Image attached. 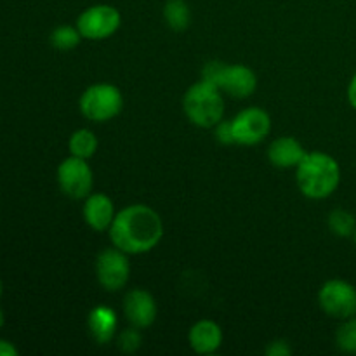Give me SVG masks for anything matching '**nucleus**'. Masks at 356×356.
<instances>
[{"mask_svg": "<svg viewBox=\"0 0 356 356\" xmlns=\"http://www.w3.org/2000/svg\"><path fill=\"white\" fill-rule=\"evenodd\" d=\"M163 17L172 30H186L191 21V10L184 0H167L163 6Z\"/></svg>", "mask_w": 356, "mask_h": 356, "instance_id": "obj_16", "label": "nucleus"}, {"mask_svg": "<svg viewBox=\"0 0 356 356\" xmlns=\"http://www.w3.org/2000/svg\"><path fill=\"white\" fill-rule=\"evenodd\" d=\"M348 101L353 106V110H356V73L353 75V79H351L350 86H348Z\"/></svg>", "mask_w": 356, "mask_h": 356, "instance_id": "obj_26", "label": "nucleus"}, {"mask_svg": "<svg viewBox=\"0 0 356 356\" xmlns=\"http://www.w3.org/2000/svg\"><path fill=\"white\" fill-rule=\"evenodd\" d=\"M59 188L70 198H86L90 195L94 184V174L86 159L68 156L58 167Z\"/></svg>", "mask_w": 356, "mask_h": 356, "instance_id": "obj_7", "label": "nucleus"}, {"mask_svg": "<svg viewBox=\"0 0 356 356\" xmlns=\"http://www.w3.org/2000/svg\"><path fill=\"white\" fill-rule=\"evenodd\" d=\"M232 129L236 145H259L270 134V115L261 108H247L240 111L235 118H232Z\"/></svg>", "mask_w": 356, "mask_h": 356, "instance_id": "obj_9", "label": "nucleus"}, {"mask_svg": "<svg viewBox=\"0 0 356 356\" xmlns=\"http://www.w3.org/2000/svg\"><path fill=\"white\" fill-rule=\"evenodd\" d=\"M298 186L305 197L322 200L330 197L341 183V167L334 156L322 152L306 153L296 167Z\"/></svg>", "mask_w": 356, "mask_h": 356, "instance_id": "obj_2", "label": "nucleus"}, {"mask_svg": "<svg viewBox=\"0 0 356 356\" xmlns=\"http://www.w3.org/2000/svg\"><path fill=\"white\" fill-rule=\"evenodd\" d=\"M0 298H2V280H0Z\"/></svg>", "mask_w": 356, "mask_h": 356, "instance_id": "obj_28", "label": "nucleus"}, {"mask_svg": "<svg viewBox=\"0 0 356 356\" xmlns=\"http://www.w3.org/2000/svg\"><path fill=\"white\" fill-rule=\"evenodd\" d=\"M184 113L190 118L191 124L198 127H216L222 120L225 113V101H222L221 89L211 82L193 83L186 90L183 99Z\"/></svg>", "mask_w": 356, "mask_h": 356, "instance_id": "obj_3", "label": "nucleus"}, {"mask_svg": "<svg viewBox=\"0 0 356 356\" xmlns=\"http://www.w3.org/2000/svg\"><path fill=\"white\" fill-rule=\"evenodd\" d=\"M318 305L323 313L337 320H348L356 315V289L350 282L334 280L325 282L318 292Z\"/></svg>", "mask_w": 356, "mask_h": 356, "instance_id": "obj_6", "label": "nucleus"}, {"mask_svg": "<svg viewBox=\"0 0 356 356\" xmlns=\"http://www.w3.org/2000/svg\"><path fill=\"white\" fill-rule=\"evenodd\" d=\"M222 68H225V63H219V61L205 63L204 70H202V80H205V82H211V83H214V86L219 87V79H221Z\"/></svg>", "mask_w": 356, "mask_h": 356, "instance_id": "obj_22", "label": "nucleus"}, {"mask_svg": "<svg viewBox=\"0 0 356 356\" xmlns=\"http://www.w3.org/2000/svg\"><path fill=\"white\" fill-rule=\"evenodd\" d=\"M68 148L73 156L79 159H90L97 149V138L89 129H79L72 134L68 141Z\"/></svg>", "mask_w": 356, "mask_h": 356, "instance_id": "obj_17", "label": "nucleus"}, {"mask_svg": "<svg viewBox=\"0 0 356 356\" xmlns=\"http://www.w3.org/2000/svg\"><path fill=\"white\" fill-rule=\"evenodd\" d=\"M188 341L198 355H211L219 350L222 343V330L212 320H200L195 323L188 334Z\"/></svg>", "mask_w": 356, "mask_h": 356, "instance_id": "obj_13", "label": "nucleus"}, {"mask_svg": "<svg viewBox=\"0 0 356 356\" xmlns=\"http://www.w3.org/2000/svg\"><path fill=\"white\" fill-rule=\"evenodd\" d=\"M16 355H17V350L13 343L0 339V356H16Z\"/></svg>", "mask_w": 356, "mask_h": 356, "instance_id": "obj_25", "label": "nucleus"}, {"mask_svg": "<svg viewBox=\"0 0 356 356\" xmlns=\"http://www.w3.org/2000/svg\"><path fill=\"white\" fill-rule=\"evenodd\" d=\"M124 313L132 327L146 329L156 318V302L149 292L134 289L124 299Z\"/></svg>", "mask_w": 356, "mask_h": 356, "instance_id": "obj_10", "label": "nucleus"}, {"mask_svg": "<svg viewBox=\"0 0 356 356\" xmlns=\"http://www.w3.org/2000/svg\"><path fill=\"white\" fill-rule=\"evenodd\" d=\"M118 318L108 306H96L89 315V330L97 344L110 343L117 332Z\"/></svg>", "mask_w": 356, "mask_h": 356, "instance_id": "obj_15", "label": "nucleus"}, {"mask_svg": "<svg viewBox=\"0 0 356 356\" xmlns=\"http://www.w3.org/2000/svg\"><path fill=\"white\" fill-rule=\"evenodd\" d=\"M82 38L83 37L79 31V28L63 24V26H58L51 33V44L58 51H72V49H75L80 44Z\"/></svg>", "mask_w": 356, "mask_h": 356, "instance_id": "obj_19", "label": "nucleus"}, {"mask_svg": "<svg viewBox=\"0 0 356 356\" xmlns=\"http://www.w3.org/2000/svg\"><path fill=\"white\" fill-rule=\"evenodd\" d=\"M3 323H6V316H3V312L0 309V329L3 327Z\"/></svg>", "mask_w": 356, "mask_h": 356, "instance_id": "obj_27", "label": "nucleus"}, {"mask_svg": "<svg viewBox=\"0 0 356 356\" xmlns=\"http://www.w3.org/2000/svg\"><path fill=\"white\" fill-rule=\"evenodd\" d=\"M129 254L117 249H104L96 259V275L104 291L117 292L127 284L131 275V264L127 259Z\"/></svg>", "mask_w": 356, "mask_h": 356, "instance_id": "obj_8", "label": "nucleus"}, {"mask_svg": "<svg viewBox=\"0 0 356 356\" xmlns=\"http://www.w3.org/2000/svg\"><path fill=\"white\" fill-rule=\"evenodd\" d=\"M122 16L110 3H96L83 10L76 19V28L87 40H104L118 30Z\"/></svg>", "mask_w": 356, "mask_h": 356, "instance_id": "obj_5", "label": "nucleus"}, {"mask_svg": "<svg viewBox=\"0 0 356 356\" xmlns=\"http://www.w3.org/2000/svg\"><path fill=\"white\" fill-rule=\"evenodd\" d=\"M291 353H292L291 346H289L285 341H273L266 350L268 356H287Z\"/></svg>", "mask_w": 356, "mask_h": 356, "instance_id": "obj_24", "label": "nucleus"}, {"mask_svg": "<svg viewBox=\"0 0 356 356\" xmlns=\"http://www.w3.org/2000/svg\"><path fill=\"white\" fill-rule=\"evenodd\" d=\"M163 236V222L152 207L134 204L115 216L110 238L125 254H145L159 245Z\"/></svg>", "mask_w": 356, "mask_h": 356, "instance_id": "obj_1", "label": "nucleus"}, {"mask_svg": "<svg viewBox=\"0 0 356 356\" xmlns=\"http://www.w3.org/2000/svg\"><path fill=\"white\" fill-rule=\"evenodd\" d=\"M329 228L334 235L341 238L353 236L356 232V218L344 209H336L329 214Z\"/></svg>", "mask_w": 356, "mask_h": 356, "instance_id": "obj_18", "label": "nucleus"}, {"mask_svg": "<svg viewBox=\"0 0 356 356\" xmlns=\"http://www.w3.org/2000/svg\"><path fill=\"white\" fill-rule=\"evenodd\" d=\"M83 219L87 225L96 232H106L110 229L111 222L115 219V209L113 202L108 195L104 193H94L89 195L83 204Z\"/></svg>", "mask_w": 356, "mask_h": 356, "instance_id": "obj_12", "label": "nucleus"}, {"mask_svg": "<svg viewBox=\"0 0 356 356\" xmlns=\"http://www.w3.org/2000/svg\"><path fill=\"white\" fill-rule=\"evenodd\" d=\"M337 348L344 353L356 355V315L344 320L343 325L336 332Z\"/></svg>", "mask_w": 356, "mask_h": 356, "instance_id": "obj_20", "label": "nucleus"}, {"mask_svg": "<svg viewBox=\"0 0 356 356\" xmlns=\"http://www.w3.org/2000/svg\"><path fill=\"white\" fill-rule=\"evenodd\" d=\"M141 346V334L138 332V327H132V329L124 330V332L118 336V348L124 353H134Z\"/></svg>", "mask_w": 356, "mask_h": 356, "instance_id": "obj_21", "label": "nucleus"}, {"mask_svg": "<svg viewBox=\"0 0 356 356\" xmlns=\"http://www.w3.org/2000/svg\"><path fill=\"white\" fill-rule=\"evenodd\" d=\"M353 240H355V245H356V232H355V235H353Z\"/></svg>", "mask_w": 356, "mask_h": 356, "instance_id": "obj_29", "label": "nucleus"}, {"mask_svg": "<svg viewBox=\"0 0 356 356\" xmlns=\"http://www.w3.org/2000/svg\"><path fill=\"white\" fill-rule=\"evenodd\" d=\"M257 87L256 73L243 65H225L219 79V89L233 97H249Z\"/></svg>", "mask_w": 356, "mask_h": 356, "instance_id": "obj_11", "label": "nucleus"}, {"mask_svg": "<svg viewBox=\"0 0 356 356\" xmlns=\"http://www.w3.org/2000/svg\"><path fill=\"white\" fill-rule=\"evenodd\" d=\"M306 153L308 152L298 139L285 136V138H278L277 141L271 143L270 149H268V159L275 167L292 169V167H298L301 163Z\"/></svg>", "mask_w": 356, "mask_h": 356, "instance_id": "obj_14", "label": "nucleus"}, {"mask_svg": "<svg viewBox=\"0 0 356 356\" xmlns=\"http://www.w3.org/2000/svg\"><path fill=\"white\" fill-rule=\"evenodd\" d=\"M124 108L122 92L111 83H96L80 97V111L92 122H106L117 117Z\"/></svg>", "mask_w": 356, "mask_h": 356, "instance_id": "obj_4", "label": "nucleus"}, {"mask_svg": "<svg viewBox=\"0 0 356 356\" xmlns=\"http://www.w3.org/2000/svg\"><path fill=\"white\" fill-rule=\"evenodd\" d=\"M216 139L222 145H233L235 143V138H233V129H232V120L219 122L216 125Z\"/></svg>", "mask_w": 356, "mask_h": 356, "instance_id": "obj_23", "label": "nucleus"}]
</instances>
